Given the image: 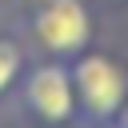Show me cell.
Listing matches in <instances>:
<instances>
[{
  "mask_svg": "<svg viewBox=\"0 0 128 128\" xmlns=\"http://www.w3.org/2000/svg\"><path fill=\"white\" fill-rule=\"evenodd\" d=\"M12 32L36 60H76L96 48V4L92 0H8Z\"/></svg>",
  "mask_w": 128,
  "mask_h": 128,
  "instance_id": "cell-1",
  "label": "cell"
},
{
  "mask_svg": "<svg viewBox=\"0 0 128 128\" xmlns=\"http://www.w3.org/2000/svg\"><path fill=\"white\" fill-rule=\"evenodd\" d=\"M4 112L12 120H20L24 128H80L68 60H36L32 56V64H28L24 80L16 84Z\"/></svg>",
  "mask_w": 128,
  "mask_h": 128,
  "instance_id": "cell-2",
  "label": "cell"
},
{
  "mask_svg": "<svg viewBox=\"0 0 128 128\" xmlns=\"http://www.w3.org/2000/svg\"><path fill=\"white\" fill-rule=\"evenodd\" d=\"M72 88H76V108H80V128H112L116 112L128 100V68L100 48L80 52L68 60Z\"/></svg>",
  "mask_w": 128,
  "mask_h": 128,
  "instance_id": "cell-3",
  "label": "cell"
},
{
  "mask_svg": "<svg viewBox=\"0 0 128 128\" xmlns=\"http://www.w3.org/2000/svg\"><path fill=\"white\" fill-rule=\"evenodd\" d=\"M28 64H32L28 44H24V40H20L12 28H4V32H0V112L8 108V100H12L16 84L24 80Z\"/></svg>",
  "mask_w": 128,
  "mask_h": 128,
  "instance_id": "cell-4",
  "label": "cell"
},
{
  "mask_svg": "<svg viewBox=\"0 0 128 128\" xmlns=\"http://www.w3.org/2000/svg\"><path fill=\"white\" fill-rule=\"evenodd\" d=\"M112 128H128V100H124V108L116 112V120H112Z\"/></svg>",
  "mask_w": 128,
  "mask_h": 128,
  "instance_id": "cell-5",
  "label": "cell"
},
{
  "mask_svg": "<svg viewBox=\"0 0 128 128\" xmlns=\"http://www.w3.org/2000/svg\"><path fill=\"white\" fill-rule=\"evenodd\" d=\"M92 4H108V8H120V4H128V0H92Z\"/></svg>",
  "mask_w": 128,
  "mask_h": 128,
  "instance_id": "cell-6",
  "label": "cell"
}]
</instances>
